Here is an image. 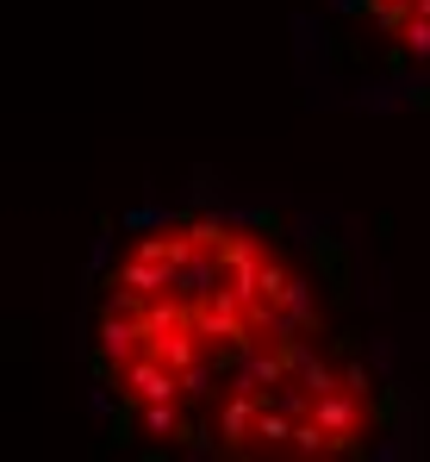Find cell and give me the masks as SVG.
Listing matches in <instances>:
<instances>
[{"label":"cell","mask_w":430,"mask_h":462,"mask_svg":"<svg viewBox=\"0 0 430 462\" xmlns=\"http://www.w3.org/2000/svg\"><path fill=\"white\" fill-rule=\"evenodd\" d=\"M287 32L312 106L430 125V0H287Z\"/></svg>","instance_id":"2"},{"label":"cell","mask_w":430,"mask_h":462,"mask_svg":"<svg viewBox=\"0 0 430 462\" xmlns=\"http://www.w3.org/2000/svg\"><path fill=\"white\" fill-rule=\"evenodd\" d=\"M69 356L100 450L143 462H418L430 331L368 219L188 175L119 207L81 269Z\"/></svg>","instance_id":"1"}]
</instances>
